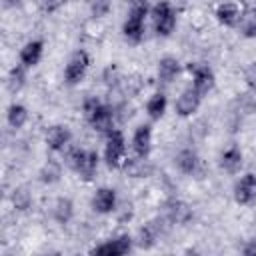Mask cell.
Instances as JSON below:
<instances>
[{"mask_svg": "<svg viewBox=\"0 0 256 256\" xmlns=\"http://www.w3.org/2000/svg\"><path fill=\"white\" fill-rule=\"evenodd\" d=\"M132 150L138 158H148L152 150V126L140 124L132 134Z\"/></svg>", "mask_w": 256, "mask_h": 256, "instance_id": "14", "label": "cell"}, {"mask_svg": "<svg viewBox=\"0 0 256 256\" xmlns=\"http://www.w3.org/2000/svg\"><path fill=\"white\" fill-rule=\"evenodd\" d=\"M74 214V204L70 198H58L54 202V208H52V216L58 224H68L70 218Z\"/></svg>", "mask_w": 256, "mask_h": 256, "instance_id": "22", "label": "cell"}, {"mask_svg": "<svg viewBox=\"0 0 256 256\" xmlns=\"http://www.w3.org/2000/svg\"><path fill=\"white\" fill-rule=\"evenodd\" d=\"M234 200L242 206H248L256 200V174L248 172L240 176V180L234 184Z\"/></svg>", "mask_w": 256, "mask_h": 256, "instance_id": "12", "label": "cell"}, {"mask_svg": "<svg viewBox=\"0 0 256 256\" xmlns=\"http://www.w3.org/2000/svg\"><path fill=\"white\" fill-rule=\"evenodd\" d=\"M242 254H244V256H256V238H254V240H248V242L242 246Z\"/></svg>", "mask_w": 256, "mask_h": 256, "instance_id": "29", "label": "cell"}, {"mask_svg": "<svg viewBox=\"0 0 256 256\" xmlns=\"http://www.w3.org/2000/svg\"><path fill=\"white\" fill-rule=\"evenodd\" d=\"M174 166L178 168V172H182L186 176H194L200 170V156L192 148H182L174 156Z\"/></svg>", "mask_w": 256, "mask_h": 256, "instance_id": "16", "label": "cell"}, {"mask_svg": "<svg viewBox=\"0 0 256 256\" xmlns=\"http://www.w3.org/2000/svg\"><path fill=\"white\" fill-rule=\"evenodd\" d=\"M92 210L98 212V214H110L116 210V204H118V194L114 188L110 186H102L94 192L92 196Z\"/></svg>", "mask_w": 256, "mask_h": 256, "instance_id": "11", "label": "cell"}, {"mask_svg": "<svg viewBox=\"0 0 256 256\" xmlns=\"http://www.w3.org/2000/svg\"><path fill=\"white\" fill-rule=\"evenodd\" d=\"M236 28L244 38H256V6L242 10Z\"/></svg>", "mask_w": 256, "mask_h": 256, "instance_id": "21", "label": "cell"}, {"mask_svg": "<svg viewBox=\"0 0 256 256\" xmlns=\"http://www.w3.org/2000/svg\"><path fill=\"white\" fill-rule=\"evenodd\" d=\"M60 176H62V166H60V162H56V160H48V162L42 166V170H40V180L46 182V184L58 182Z\"/></svg>", "mask_w": 256, "mask_h": 256, "instance_id": "24", "label": "cell"}, {"mask_svg": "<svg viewBox=\"0 0 256 256\" xmlns=\"http://www.w3.org/2000/svg\"><path fill=\"white\" fill-rule=\"evenodd\" d=\"M242 164H244V154H242L240 146L232 144V146L222 150V154H220V168L226 174H238Z\"/></svg>", "mask_w": 256, "mask_h": 256, "instance_id": "17", "label": "cell"}, {"mask_svg": "<svg viewBox=\"0 0 256 256\" xmlns=\"http://www.w3.org/2000/svg\"><path fill=\"white\" fill-rule=\"evenodd\" d=\"M82 112H84V118H86L88 126L94 132L106 136L114 128V110H112V106L104 104L100 98L88 96L82 102Z\"/></svg>", "mask_w": 256, "mask_h": 256, "instance_id": "1", "label": "cell"}, {"mask_svg": "<svg viewBox=\"0 0 256 256\" xmlns=\"http://www.w3.org/2000/svg\"><path fill=\"white\" fill-rule=\"evenodd\" d=\"M26 66H22L20 62L8 72V80H6V84H8V90L10 92H18L24 84H26Z\"/></svg>", "mask_w": 256, "mask_h": 256, "instance_id": "23", "label": "cell"}, {"mask_svg": "<svg viewBox=\"0 0 256 256\" xmlns=\"http://www.w3.org/2000/svg\"><path fill=\"white\" fill-rule=\"evenodd\" d=\"M44 140L50 152H64L72 142V130L66 124H54L48 128Z\"/></svg>", "mask_w": 256, "mask_h": 256, "instance_id": "10", "label": "cell"}, {"mask_svg": "<svg viewBox=\"0 0 256 256\" xmlns=\"http://www.w3.org/2000/svg\"><path fill=\"white\" fill-rule=\"evenodd\" d=\"M6 122L12 130H20L28 122V108L20 102H12L6 110Z\"/></svg>", "mask_w": 256, "mask_h": 256, "instance_id": "20", "label": "cell"}, {"mask_svg": "<svg viewBox=\"0 0 256 256\" xmlns=\"http://www.w3.org/2000/svg\"><path fill=\"white\" fill-rule=\"evenodd\" d=\"M150 8L146 0H132L130 10L124 18L122 24V34L128 42L138 44L144 38V28H146V18L150 16Z\"/></svg>", "mask_w": 256, "mask_h": 256, "instance_id": "2", "label": "cell"}, {"mask_svg": "<svg viewBox=\"0 0 256 256\" xmlns=\"http://www.w3.org/2000/svg\"><path fill=\"white\" fill-rule=\"evenodd\" d=\"M186 70L190 72V76H192V86H194V90L204 98V96H208L212 90H214V86H216V76H214V70L208 66V64H204V62H188L186 64Z\"/></svg>", "mask_w": 256, "mask_h": 256, "instance_id": "6", "label": "cell"}, {"mask_svg": "<svg viewBox=\"0 0 256 256\" xmlns=\"http://www.w3.org/2000/svg\"><path fill=\"white\" fill-rule=\"evenodd\" d=\"M166 108H168V98L164 92H154L148 100H146V114L152 122L160 120L164 114H166Z\"/></svg>", "mask_w": 256, "mask_h": 256, "instance_id": "19", "label": "cell"}, {"mask_svg": "<svg viewBox=\"0 0 256 256\" xmlns=\"http://www.w3.org/2000/svg\"><path fill=\"white\" fill-rule=\"evenodd\" d=\"M42 56H44V42H42L40 38H32V40H28V42L20 48V52H18V62L30 70V68H34V66L40 64Z\"/></svg>", "mask_w": 256, "mask_h": 256, "instance_id": "13", "label": "cell"}, {"mask_svg": "<svg viewBox=\"0 0 256 256\" xmlns=\"http://www.w3.org/2000/svg\"><path fill=\"white\" fill-rule=\"evenodd\" d=\"M90 8H92V14L96 18H102L110 10V0H90Z\"/></svg>", "mask_w": 256, "mask_h": 256, "instance_id": "27", "label": "cell"}, {"mask_svg": "<svg viewBox=\"0 0 256 256\" xmlns=\"http://www.w3.org/2000/svg\"><path fill=\"white\" fill-rule=\"evenodd\" d=\"M36 2H38L40 10L46 14H54L60 8H64V4H66V0H36Z\"/></svg>", "mask_w": 256, "mask_h": 256, "instance_id": "26", "label": "cell"}, {"mask_svg": "<svg viewBox=\"0 0 256 256\" xmlns=\"http://www.w3.org/2000/svg\"><path fill=\"white\" fill-rule=\"evenodd\" d=\"M90 68V56L86 50H76L70 54L66 66H64V82L68 86H76L86 78V72Z\"/></svg>", "mask_w": 256, "mask_h": 256, "instance_id": "7", "label": "cell"}, {"mask_svg": "<svg viewBox=\"0 0 256 256\" xmlns=\"http://www.w3.org/2000/svg\"><path fill=\"white\" fill-rule=\"evenodd\" d=\"M244 80L252 90H256V62L248 64V68L244 70Z\"/></svg>", "mask_w": 256, "mask_h": 256, "instance_id": "28", "label": "cell"}, {"mask_svg": "<svg viewBox=\"0 0 256 256\" xmlns=\"http://www.w3.org/2000/svg\"><path fill=\"white\" fill-rule=\"evenodd\" d=\"M66 164L78 174V178L82 180H92L98 164H100V156L96 150H86V148H66Z\"/></svg>", "mask_w": 256, "mask_h": 256, "instance_id": "3", "label": "cell"}, {"mask_svg": "<svg viewBox=\"0 0 256 256\" xmlns=\"http://www.w3.org/2000/svg\"><path fill=\"white\" fill-rule=\"evenodd\" d=\"M104 162L108 168L116 170L124 164L126 160V138H124V132L118 130V128H112L108 134H106V142H104Z\"/></svg>", "mask_w": 256, "mask_h": 256, "instance_id": "5", "label": "cell"}, {"mask_svg": "<svg viewBox=\"0 0 256 256\" xmlns=\"http://www.w3.org/2000/svg\"><path fill=\"white\" fill-rule=\"evenodd\" d=\"M182 72V64L174 56H162L156 66V76L162 84H172Z\"/></svg>", "mask_w": 256, "mask_h": 256, "instance_id": "15", "label": "cell"}, {"mask_svg": "<svg viewBox=\"0 0 256 256\" xmlns=\"http://www.w3.org/2000/svg\"><path fill=\"white\" fill-rule=\"evenodd\" d=\"M150 18L156 36L160 38H168L176 28V10L168 0H158L150 8Z\"/></svg>", "mask_w": 256, "mask_h": 256, "instance_id": "4", "label": "cell"}, {"mask_svg": "<svg viewBox=\"0 0 256 256\" xmlns=\"http://www.w3.org/2000/svg\"><path fill=\"white\" fill-rule=\"evenodd\" d=\"M134 248V238L130 234H118L102 244H98L96 248H92V254H102V256H124L128 252H132Z\"/></svg>", "mask_w": 256, "mask_h": 256, "instance_id": "8", "label": "cell"}, {"mask_svg": "<svg viewBox=\"0 0 256 256\" xmlns=\"http://www.w3.org/2000/svg\"><path fill=\"white\" fill-rule=\"evenodd\" d=\"M138 246L142 248H150L154 242H156V232L152 230V226H144L140 228V234H138V240H134Z\"/></svg>", "mask_w": 256, "mask_h": 256, "instance_id": "25", "label": "cell"}, {"mask_svg": "<svg viewBox=\"0 0 256 256\" xmlns=\"http://www.w3.org/2000/svg\"><path fill=\"white\" fill-rule=\"evenodd\" d=\"M200 104H202V96H200V94L194 90V86L190 84L188 88H184V90L178 94V98H176V102H174V110H176L178 116L188 118V116H192V114L198 112Z\"/></svg>", "mask_w": 256, "mask_h": 256, "instance_id": "9", "label": "cell"}, {"mask_svg": "<svg viewBox=\"0 0 256 256\" xmlns=\"http://www.w3.org/2000/svg\"><path fill=\"white\" fill-rule=\"evenodd\" d=\"M240 14H242V10L236 2H222V4H218L216 12H214L216 20L226 28H236L238 20H240Z\"/></svg>", "mask_w": 256, "mask_h": 256, "instance_id": "18", "label": "cell"}]
</instances>
